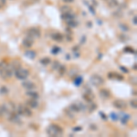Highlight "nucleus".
<instances>
[{
  "instance_id": "6ab92c4d",
  "label": "nucleus",
  "mask_w": 137,
  "mask_h": 137,
  "mask_svg": "<svg viewBox=\"0 0 137 137\" xmlns=\"http://www.w3.org/2000/svg\"><path fill=\"white\" fill-rule=\"evenodd\" d=\"M26 94H27L28 97L32 98V99H36V100H37V99H38V98H39V94H38V92L32 91V90H30L29 91H27Z\"/></svg>"
},
{
  "instance_id": "c03bdc74",
  "label": "nucleus",
  "mask_w": 137,
  "mask_h": 137,
  "mask_svg": "<svg viewBox=\"0 0 137 137\" xmlns=\"http://www.w3.org/2000/svg\"><path fill=\"white\" fill-rule=\"evenodd\" d=\"M131 82H132L133 85H136V77H132V78H131Z\"/></svg>"
},
{
  "instance_id": "f8f14e48",
  "label": "nucleus",
  "mask_w": 137,
  "mask_h": 137,
  "mask_svg": "<svg viewBox=\"0 0 137 137\" xmlns=\"http://www.w3.org/2000/svg\"><path fill=\"white\" fill-rule=\"evenodd\" d=\"M51 38L56 42H62L64 39V36L60 32H54L51 35Z\"/></svg>"
},
{
  "instance_id": "3c124183",
  "label": "nucleus",
  "mask_w": 137,
  "mask_h": 137,
  "mask_svg": "<svg viewBox=\"0 0 137 137\" xmlns=\"http://www.w3.org/2000/svg\"><path fill=\"white\" fill-rule=\"evenodd\" d=\"M85 39H86V37L83 36V39L81 38V39H80V42H81V43H85Z\"/></svg>"
},
{
  "instance_id": "1a4fd4ad",
  "label": "nucleus",
  "mask_w": 137,
  "mask_h": 137,
  "mask_svg": "<svg viewBox=\"0 0 137 137\" xmlns=\"http://www.w3.org/2000/svg\"><path fill=\"white\" fill-rule=\"evenodd\" d=\"M82 98H83L86 102H88V103H91L92 100L94 99V94L92 93L91 90H87V91L82 94Z\"/></svg>"
},
{
  "instance_id": "c85d7f7f",
  "label": "nucleus",
  "mask_w": 137,
  "mask_h": 137,
  "mask_svg": "<svg viewBox=\"0 0 137 137\" xmlns=\"http://www.w3.org/2000/svg\"><path fill=\"white\" fill-rule=\"evenodd\" d=\"M68 76L69 77H75L76 76V74H77V69L76 68H72L71 69H69L68 71Z\"/></svg>"
},
{
  "instance_id": "bb28decb",
  "label": "nucleus",
  "mask_w": 137,
  "mask_h": 137,
  "mask_svg": "<svg viewBox=\"0 0 137 137\" xmlns=\"http://www.w3.org/2000/svg\"><path fill=\"white\" fill-rule=\"evenodd\" d=\"M82 81H83V79H82V77H76L75 78V80H74V84L76 85V86H80V84L82 83Z\"/></svg>"
},
{
  "instance_id": "e433bc0d",
  "label": "nucleus",
  "mask_w": 137,
  "mask_h": 137,
  "mask_svg": "<svg viewBox=\"0 0 137 137\" xmlns=\"http://www.w3.org/2000/svg\"><path fill=\"white\" fill-rule=\"evenodd\" d=\"M111 117L112 118L113 121H117V120L119 119V116L116 113H114V112H111Z\"/></svg>"
},
{
  "instance_id": "cd10ccee",
  "label": "nucleus",
  "mask_w": 137,
  "mask_h": 137,
  "mask_svg": "<svg viewBox=\"0 0 137 137\" xmlns=\"http://www.w3.org/2000/svg\"><path fill=\"white\" fill-rule=\"evenodd\" d=\"M119 27L123 31H129V29H130L129 26L124 24V23H120V24H119Z\"/></svg>"
},
{
  "instance_id": "4468645a",
  "label": "nucleus",
  "mask_w": 137,
  "mask_h": 137,
  "mask_svg": "<svg viewBox=\"0 0 137 137\" xmlns=\"http://www.w3.org/2000/svg\"><path fill=\"white\" fill-rule=\"evenodd\" d=\"M75 17V15L73 14L72 12H67V13H63L61 15V18L65 20V21H68V20H71V19H74Z\"/></svg>"
},
{
  "instance_id": "4d7b16f0",
  "label": "nucleus",
  "mask_w": 137,
  "mask_h": 137,
  "mask_svg": "<svg viewBox=\"0 0 137 137\" xmlns=\"http://www.w3.org/2000/svg\"><path fill=\"white\" fill-rule=\"evenodd\" d=\"M69 56H70V55H66V59H67V60H69V59H70V57H69Z\"/></svg>"
},
{
  "instance_id": "dca6fc26",
  "label": "nucleus",
  "mask_w": 137,
  "mask_h": 137,
  "mask_svg": "<svg viewBox=\"0 0 137 137\" xmlns=\"http://www.w3.org/2000/svg\"><path fill=\"white\" fill-rule=\"evenodd\" d=\"M10 68H12V70H17V69H18L19 68H21V63H20V61L17 60H14L11 62V64H10Z\"/></svg>"
},
{
  "instance_id": "f257e3e1",
  "label": "nucleus",
  "mask_w": 137,
  "mask_h": 137,
  "mask_svg": "<svg viewBox=\"0 0 137 137\" xmlns=\"http://www.w3.org/2000/svg\"><path fill=\"white\" fill-rule=\"evenodd\" d=\"M46 132L48 133V135L56 137V136H58V135L63 133V128H62L61 126L59 125V124H57V123H52V124H50V125L47 128Z\"/></svg>"
},
{
  "instance_id": "393cba45",
  "label": "nucleus",
  "mask_w": 137,
  "mask_h": 137,
  "mask_svg": "<svg viewBox=\"0 0 137 137\" xmlns=\"http://www.w3.org/2000/svg\"><path fill=\"white\" fill-rule=\"evenodd\" d=\"M67 25L68 26V27L73 28V27H76L77 26H78V23L75 21V19H71V20L67 21Z\"/></svg>"
},
{
  "instance_id": "6e6552de",
  "label": "nucleus",
  "mask_w": 137,
  "mask_h": 137,
  "mask_svg": "<svg viewBox=\"0 0 137 137\" xmlns=\"http://www.w3.org/2000/svg\"><path fill=\"white\" fill-rule=\"evenodd\" d=\"M34 44V38H32L31 37L29 36H27L26 38L23 39L22 41V45L25 47V48H27V49H29L31 48L32 46Z\"/></svg>"
},
{
  "instance_id": "9b49d317",
  "label": "nucleus",
  "mask_w": 137,
  "mask_h": 137,
  "mask_svg": "<svg viewBox=\"0 0 137 137\" xmlns=\"http://www.w3.org/2000/svg\"><path fill=\"white\" fill-rule=\"evenodd\" d=\"M26 104L27 105V107H29L31 109H37L38 106H39V103L36 99H32L30 98L29 100H27L26 102Z\"/></svg>"
},
{
  "instance_id": "a18cd8bd",
  "label": "nucleus",
  "mask_w": 137,
  "mask_h": 137,
  "mask_svg": "<svg viewBox=\"0 0 137 137\" xmlns=\"http://www.w3.org/2000/svg\"><path fill=\"white\" fill-rule=\"evenodd\" d=\"M61 1L64 2V3H66V4H70V3L74 2V0H61Z\"/></svg>"
},
{
  "instance_id": "a19ab883",
  "label": "nucleus",
  "mask_w": 137,
  "mask_h": 137,
  "mask_svg": "<svg viewBox=\"0 0 137 137\" xmlns=\"http://www.w3.org/2000/svg\"><path fill=\"white\" fill-rule=\"evenodd\" d=\"M66 39H67V41L68 42H71L72 41V37H71V34H67L66 36Z\"/></svg>"
},
{
  "instance_id": "58836bf2",
  "label": "nucleus",
  "mask_w": 137,
  "mask_h": 137,
  "mask_svg": "<svg viewBox=\"0 0 137 137\" xmlns=\"http://www.w3.org/2000/svg\"><path fill=\"white\" fill-rule=\"evenodd\" d=\"M90 129H91V131H97V130H98V126L96 125V124H91V125H90Z\"/></svg>"
},
{
  "instance_id": "473e14b6",
  "label": "nucleus",
  "mask_w": 137,
  "mask_h": 137,
  "mask_svg": "<svg viewBox=\"0 0 137 137\" xmlns=\"http://www.w3.org/2000/svg\"><path fill=\"white\" fill-rule=\"evenodd\" d=\"M60 51V47H57V46H55V47L52 48V50H51V53L52 54H58Z\"/></svg>"
},
{
  "instance_id": "ddd939ff",
  "label": "nucleus",
  "mask_w": 137,
  "mask_h": 137,
  "mask_svg": "<svg viewBox=\"0 0 137 137\" xmlns=\"http://www.w3.org/2000/svg\"><path fill=\"white\" fill-rule=\"evenodd\" d=\"M108 78L110 79V80H124V77L121 75V74H119V73H116V72H109L108 73Z\"/></svg>"
},
{
  "instance_id": "864d4df0",
  "label": "nucleus",
  "mask_w": 137,
  "mask_h": 137,
  "mask_svg": "<svg viewBox=\"0 0 137 137\" xmlns=\"http://www.w3.org/2000/svg\"><path fill=\"white\" fill-rule=\"evenodd\" d=\"M29 1H30V3H37L39 0H29Z\"/></svg>"
},
{
  "instance_id": "de8ad7c7",
  "label": "nucleus",
  "mask_w": 137,
  "mask_h": 137,
  "mask_svg": "<svg viewBox=\"0 0 137 137\" xmlns=\"http://www.w3.org/2000/svg\"><path fill=\"white\" fill-rule=\"evenodd\" d=\"M72 50L74 51V52L78 51V50H79V46H74V47L72 48Z\"/></svg>"
},
{
  "instance_id": "603ef678",
  "label": "nucleus",
  "mask_w": 137,
  "mask_h": 137,
  "mask_svg": "<svg viewBox=\"0 0 137 137\" xmlns=\"http://www.w3.org/2000/svg\"><path fill=\"white\" fill-rule=\"evenodd\" d=\"M87 25H88V27H91V26H92V23H91V22H88Z\"/></svg>"
},
{
  "instance_id": "2eb2a0df",
  "label": "nucleus",
  "mask_w": 137,
  "mask_h": 137,
  "mask_svg": "<svg viewBox=\"0 0 137 137\" xmlns=\"http://www.w3.org/2000/svg\"><path fill=\"white\" fill-rule=\"evenodd\" d=\"M22 87L28 90V91H30V90H34L36 88V85L31 81H24L22 83Z\"/></svg>"
},
{
  "instance_id": "b1692460",
  "label": "nucleus",
  "mask_w": 137,
  "mask_h": 137,
  "mask_svg": "<svg viewBox=\"0 0 137 137\" xmlns=\"http://www.w3.org/2000/svg\"><path fill=\"white\" fill-rule=\"evenodd\" d=\"M60 12L63 14V13H67V12L71 11V8H70L68 5H63V6H61L60 7Z\"/></svg>"
},
{
  "instance_id": "aec40b11",
  "label": "nucleus",
  "mask_w": 137,
  "mask_h": 137,
  "mask_svg": "<svg viewBox=\"0 0 137 137\" xmlns=\"http://www.w3.org/2000/svg\"><path fill=\"white\" fill-rule=\"evenodd\" d=\"M106 2H107L108 7L111 8H116V7H118V5H119L118 0H106Z\"/></svg>"
},
{
  "instance_id": "f704fd0d",
  "label": "nucleus",
  "mask_w": 137,
  "mask_h": 137,
  "mask_svg": "<svg viewBox=\"0 0 137 137\" xmlns=\"http://www.w3.org/2000/svg\"><path fill=\"white\" fill-rule=\"evenodd\" d=\"M124 51L125 52H130V53H135V50H133V48H132V47H125Z\"/></svg>"
},
{
  "instance_id": "39448f33",
  "label": "nucleus",
  "mask_w": 137,
  "mask_h": 137,
  "mask_svg": "<svg viewBox=\"0 0 137 137\" xmlns=\"http://www.w3.org/2000/svg\"><path fill=\"white\" fill-rule=\"evenodd\" d=\"M27 36L31 37L32 38H40L41 36V31L38 27H31L27 30Z\"/></svg>"
},
{
  "instance_id": "7ed1b4c3",
  "label": "nucleus",
  "mask_w": 137,
  "mask_h": 137,
  "mask_svg": "<svg viewBox=\"0 0 137 137\" xmlns=\"http://www.w3.org/2000/svg\"><path fill=\"white\" fill-rule=\"evenodd\" d=\"M90 81L91 83L93 85V86H96V87H99V86H102L103 83H104V80L103 79V77L98 75V74H93L91 76V79H90Z\"/></svg>"
},
{
  "instance_id": "423d86ee",
  "label": "nucleus",
  "mask_w": 137,
  "mask_h": 137,
  "mask_svg": "<svg viewBox=\"0 0 137 137\" xmlns=\"http://www.w3.org/2000/svg\"><path fill=\"white\" fill-rule=\"evenodd\" d=\"M112 105L114 108L119 109V110H125L127 108V103L123 100H114L112 102Z\"/></svg>"
},
{
  "instance_id": "c756f323",
  "label": "nucleus",
  "mask_w": 137,
  "mask_h": 137,
  "mask_svg": "<svg viewBox=\"0 0 137 137\" xmlns=\"http://www.w3.org/2000/svg\"><path fill=\"white\" fill-rule=\"evenodd\" d=\"M123 115L122 116V118H121V122H122V123H123V124H125L126 122H128V119H129V115H126V114L122 113Z\"/></svg>"
},
{
  "instance_id": "37998d69",
  "label": "nucleus",
  "mask_w": 137,
  "mask_h": 137,
  "mask_svg": "<svg viewBox=\"0 0 137 137\" xmlns=\"http://www.w3.org/2000/svg\"><path fill=\"white\" fill-rule=\"evenodd\" d=\"M81 129H82L81 126H77V127H74V128H73V131H74V132H80V131H81Z\"/></svg>"
},
{
  "instance_id": "79ce46f5",
  "label": "nucleus",
  "mask_w": 137,
  "mask_h": 137,
  "mask_svg": "<svg viewBox=\"0 0 137 137\" xmlns=\"http://www.w3.org/2000/svg\"><path fill=\"white\" fill-rule=\"evenodd\" d=\"M118 37H119V38H120V39H121V40H122V42L126 41V39H127V38H126V37H125V36H124V35H123V34L119 35Z\"/></svg>"
},
{
  "instance_id": "a211bd4d",
  "label": "nucleus",
  "mask_w": 137,
  "mask_h": 137,
  "mask_svg": "<svg viewBox=\"0 0 137 137\" xmlns=\"http://www.w3.org/2000/svg\"><path fill=\"white\" fill-rule=\"evenodd\" d=\"M32 111L29 107L27 106H23V111H22V115L26 116V117H31L32 116Z\"/></svg>"
},
{
  "instance_id": "49530a36",
  "label": "nucleus",
  "mask_w": 137,
  "mask_h": 137,
  "mask_svg": "<svg viewBox=\"0 0 137 137\" xmlns=\"http://www.w3.org/2000/svg\"><path fill=\"white\" fill-rule=\"evenodd\" d=\"M7 66H8V65L5 64L4 62H0V69H1V68H5V67H7Z\"/></svg>"
},
{
  "instance_id": "4be33fe9",
  "label": "nucleus",
  "mask_w": 137,
  "mask_h": 137,
  "mask_svg": "<svg viewBox=\"0 0 137 137\" xmlns=\"http://www.w3.org/2000/svg\"><path fill=\"white\" fill-rule=\"evenodd\" d=\"M8 109L6 104L1 105L0 106V117H4L5 115L8 113Z\"/></svg>"
},
{
  "instance_id": "ea45409f",
  "label": "nucleus",
  "mask_w": 137,
  "mask_h": 137,
  "mask_svg": "<svg viewBox=\"0 0 137 137\" xmlns=\"http://www.w3.org/2000/svg\"><path fill=\"white\" fill-rule=\"evenodd\" d=\"M100 116L103 118V120H104V121H107V116H106V114L105 113H103V111H100Z\"/></svg>"
},
{
  "instance_id": "5fc2aeb1",
  "label": "nucleus",
  "mask_w": 137,
  "mask_h": 137,
  "mask_svg": "<svg viewBox=\"0 0 137 137\" xmlns=\"http://www.w3.org/2000/svg\"><path fill=\"white\" fill-rule=\"evenodd\" d=\"M0 2H1L2 4L6 5V3H7V0H0Z\"/></svg>"
},
{
  "instance_id": "09e8293b",
  "label": "nucleus",
  "mask_w": 137,
  "mask_h": 137,
  "mask_svg": "<svg viewBox=\"0 0 137 137\" xmlns=\"http://www.w3.org/2000/svg\"><path fill=\"white\" fill-rule=\"evenodd\" d=\"M30 127H33L34 128V130H38V126H37V125H35V124H30Z\"/></svg>"
},
{
  "instance_id": "412c9836",
  "label": "nucleus",
  "mask_w": 137,
  "mask_h": 137,
  "mask_svg": "<svg viewBox=\"0 0 137 137\" xmlns=\"http://www.w3.org/2000/svg\"><path fill=\"white\" fill-rule=\"evenodd\" d=\"M58 72H59V75L60 77H62L65 73L67 72V68L65 65H60V67L58 68Z\"/></svg>"
},
{
  "instance_id": "8fccbe9b",
  "label": "nucleus",
  "mask_w": 137,
  "mask_h": 137,
  "mask_svg": "<svg viewBox=\"0 0 137 137\" xmlns=\"http://www.w3.org/2000/svg\"><path fill=\"white\" fill-rule=\"evenodd\" d=\"M133 22L134 25H136V16H134V17L133 18Z\"/></svg>"
},
{
  "instance_id": "f3484780",
  "label": "nucleus",
  "mask_w": 137,
  "mask_h": 137,
  "mask_svg": "<svg viewBox=\"0 0 137 137\" xmlns=\"http://www.w3.org/2000/svg\"><path fill=\"white\" fill-rule=\"evenodd\" d=\"M25 56H26L27 58H28V59H30V60H34L35 58L37 57V53H36L35 50H28L25 52Z\"/></svg>"
},
{
  "instance_id": "5701e85b",
  "label": "nucleus",
  "mask_w": 137,
  "mask_h": 137,
  "mask_svg": "<svg viewBox=\"0 0 137 137\" xmlns=\"http://www.w3.org/2000/svg\"><path fill=\"white\" fill-rule=\"evenodd\" d=\"M68 110H70L71 111H73V112H79V111H80V109L79 104L73 103V104H71L70 106L68 107Z\"/></svg>"
},
{
  "instance_id": "f03ea898",
  "label": "nucleus",
  "mask_w": 137,
  "mask_h": 137,
  "mask_svg": "<svg viewBox=\"0 0 137 137\" xmlns=\"http://www.w3.org/2000/svg\"><path fill=\"white\" fill-rule=\"evenodd\" d=\"M29 75V71L27 68H19L18 69H17L15 71V76L17 79L18 80H26Z\"/></svg>"
},
{
  "instance_id": "9d476101",
  "label": "nucleus",
  "mask_w": 137,
  "mask_h": 137,
  "mask_svg": "<svg viewBox=\"0 0 137 137\" xmlns=\"http://www.w3.org/2000/svg\"><path fill=\"white\" fill-rule=\"evenodd\" d=\"M99 95L103 100H108L111 98V91L107 89H101L99 91Z\"/></svg>"
},
{
  "instance_id": "c9c22d12",
  "label": "nucleus",
  "mask_w": 137,
  "mask_h": 137,
  "mask_svg": "<svg viewBox=\"0 0 137 137\" xmlns=\"http://www.w3.org/2000/svg\"><path fill=\"white\" fill-rule=\"evenodd\" d=\"M130 104H131V107L133 109H136L137 108V103H136V100H132L130 102Z\"/></svg>"
},
{
  "instance_id": "6e6d98bb",
  "label": "nucleus",
  "mask_w": 137,
  "mask_h": 137,
  "mask_svg": "<svg viewBox=\"0 0 137 137\" xmlns=\"http://www.w3.org/2000/svg\"><path fill=\"white\" fill-rule=\"evenodd\" d=\"M133 68L134 70H136V63H134V65L133 66Z\"/></svg>"
},
{
  "instance_id": "a878e982",
  "label": "nucleus",
  "mask_w": 137,
  "mask_h": 137,
  "mask_svg": "<svg viewBox=\"0 0 137 137\" xmlns=\"http://www.w3.org/2000/svg\"><path fill=\"white\" fill-rule=\"evenodd\" d=\"M40 63H41L42 65H49L50 63H51V60L48 57L43 58V59L40 60Z\"/></svg>"
},
{
  "instance_id": "2f4dec72",
  "label": "nucleus",
  "mask_w": 137,
  "mask_h": 137,
  "mask_svg": "<svg viewBox=\"0 0 137 137\" xmlns=\"http://www.w3.org/2000/svg\"><path fill=\"white\" fill-rule=\"evenodd\" d=\"M60 62L58 60H54L53 61V64H52V67H51V68L53 69V70H55V69H58V68L60 67Z\"/></svg>"
},
{
  "instance_id": "72a5a7b5",
  "label": "nucleus",
  "mask_w": 137,
  "mask_h": 137,
  "mask_svg": "<svg viewBox=\"0 0 137 137\" xmlns=\"http://www.w3.org/2000/svg\"><path fill=\"white\" fill-rule=\"evenodd\" d=\"M8 89L7 87L3 86V87L0 88V94H8Z\"/></svg>"
},
{
  "instance_id": "7c9ffc66",
  "label": "nucleus",
  "mask_w": 137,
  "mask_h": 137,
  "mask_svg": "<svg viewBox=\"0 0 137 137\" xmlns=\"http://www.w3.org/2000/svg\"><path fill=\"white\" fill-rule=\"evenodd\" d=\"M97 104L96 103H91V106H90V108H89V112H93L94 111L97 109Z\"/></svg>"
},
{
  "instance_id": "4c0bfd02",
  "label": "nucleus",
  "mask_w": 137,
  "mask_h": 137,
  "mask_svg": "<svg viewBox=\"0 0 137 137\" xmlns=\"http://www.w3.org/2000/svg\"><path fill=\"white\" fill-rule=\"evenodd\" d=\"M120 69L122 70V72H124V73H129V69L126 68V67H123V66H120Z\"/></svg>"
},
{
  "instance_id": "0eeeda50",
  "label": "nucleus",
  "mask_w": 137,
  "mask_h": 137,
  "mask_svg": "<svg viewBox=\"0 0 137 137\" xmlns=\"http://www.w3.org/2000/svg\"><path fill=\"white\" fill-rule=\"evenodd\" d=\"M8 121L13 122V123H17V124H20V123H21V120H20L18 117V113L16 112L15 111H11V112H9V115H8Z\"/></svg>"
},
{
  "instance_id": "20e7f679",
  "label": "nucleus",
  "mask_w": 137,
  "mask_h": 137,
  "mask_svg": "<svg viewBox=\"0 0 137 137\" xmlns=\"http://www.w3.org/2000/svg\"><path fill=\"white\" fill-rule=\"evenodd\" d=\"M13 75V70L11 68H8V66L5 67V68H1L0 69V77L3 79V80H8L10 79Z\"/></svg>"
}]
</instances>
